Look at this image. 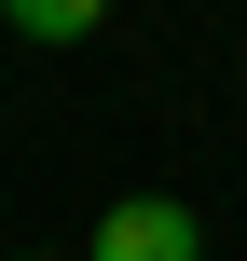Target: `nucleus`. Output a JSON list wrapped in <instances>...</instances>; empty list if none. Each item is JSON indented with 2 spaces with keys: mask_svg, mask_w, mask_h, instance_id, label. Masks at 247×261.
Segmentation results:
<instances>
[{
  "mask_svg": "<svg viewBox=\"0 0 247 261\" xmlns=\"http://www.w3.org/2000/svg\"><path fill=\"white\" fill-rule=\"evenodd\" d=\"M83 261H206V220L179 193H110L96 234H83Z\"/></svg>",
  "mask_w": 247,
  "mask_h": 261,
  "instance_id": "1",
  "label": "nucleus"
},
{
  "mask_svg": "<svg viewBox=\"0 0 247 261\" xmlns=\"http://www.w3.org/2000/svg\"><path fill=\"white\" fill-rule=\"evenodd\" d=\"M96 14H110V0H0L14 41H96Z\"/></svg>",
  "mask_w": 247,
  "mask_h": 261,
  "instance_id": "2",
  "label": "nucleus"
},
{
  "mask_svg": "<svg viewBox=\"0 0 247 261\" xmlns=\"http://www.w3.org/2000/svg\"><path fill=\"white\" fill-rule=\"evenodd\" d=\"M28 261H41V248H28Z\"/></svg>",
  "mask_w": 247,
  "mask_h": 261,
  "instance_id": "3",
  "label": "nucleus"
}]
</instances>
